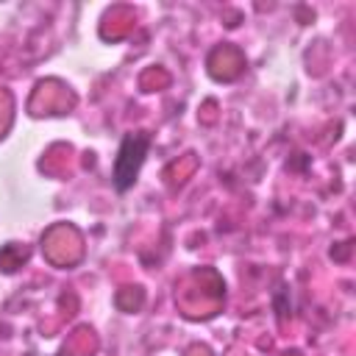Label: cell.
I'll use <instances>...</instances> for the list:
<instances>
[{"mask_svg":"<svg viewBox=\"0 0 356 356\" xmlns=\"http://www.w3.org/2000/svg\"><path fill=\"white\" fill-rule=\"evenodd\" d=\"M150 145H153V136L147 131H131L122 136L117 156H114V164H111V184L117 192H128L136 184L142 164L150 153Z\"/></svg>","mask_w":356,"mask_h":356,"instance_id":"cell-1","label":"cell"}]
</instances>
